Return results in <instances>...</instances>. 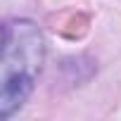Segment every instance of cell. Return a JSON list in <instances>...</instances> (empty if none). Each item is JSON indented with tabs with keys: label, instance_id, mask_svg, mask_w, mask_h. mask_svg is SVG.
Segmentation results:
<instances>
[{
	"label": "cell",
	"instance_id": "cell-1",
	"mask_svg": "<svg viewBox=\"0 0 121 121\" xmlns=\"http://www.w3.org/2000/svg\"><path fill=\"white\" fill-rule=\"evenodd\" d=\"M45 59L40 29L29 19H12L3 29L0 119H10L29 100Z\"/></svg>",
	"mask_w": 121,
	"mask_h": 121
}]
</instances>
